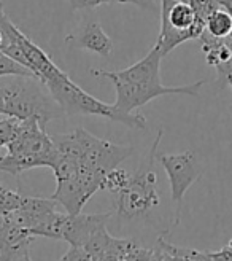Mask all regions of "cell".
<instances>
[{"instance_id":"obj_1","label":"cell","mask_w":232,"mask_h":261,"mask_svg":"<svg viewBox=\"0 0 232 261\" xmlns=\"http://www.w3.org/2000/svg\"><path fill=\"white\" fill-rule=\"evenodd\" d=\"M162 55L159 48L154 45L148 55L135 62L131 67L118 72H108L100 69H91L89 73L99 80H110L116 89V102L113 106L126 113H132L138 107H143L150 100L169 96V94H185L197 97L205 80L185 85V86H164L161 83V61Z\"/></svg>"},{"instance_id":"obj_2","label":"cell","mask_w":232,"mask_h":261,"mask_svg":"<svg viewBox=\"0 0 232 261\" xmlns=\"http://www.w3.org/2000/svg\"><path fill=\"white\" fill-rule=\"evenodd\" d=\"M43 85L48 88V93L53 96L66 115H94L110 121L121 123L129 129H147V118L143 115L126 113L118 110L114 106L96 99L76 83H73L66 72H57L54 76L48 78Z\"/></svg>"},{"instance_id":"obj_3","label":"cell","mask_w":232,"mask_h":261,"mask_svg":"<svg viewBox=\"0 0 232 261\" xmlns=\"http://www.w3.org/2000/svg\"><path fill=\"white\" fill-rule=\"evenodd\" d=\"M42 82L37 78L18 76V80L4 85L5 89V116L18 120H37L42 127L51 120L61 118L64 110L51 94L40 89Z\"/></svg>"},{"instance_id":"obj_4","label":"cell","mask_w":232,"mask_h":261,"mask_svg":"<svg viewBox=\"0 0 232 261\" xmlns=\"http://www.w3.org/2000/svg\"><path fill=\"white\" fill-rule=\"evenodd\" d=\"M162 134L164 129H159L145 163L132 175L129 185L121 193L114 194L116 214L121 218L131 220L135 217L148 215L161 202L159 191H158V175L153 167H154V160L158 156V147L162 139Z\"/></svg>"},{"instance_id":"obj_5","label":"cell","mask_w":232,"mask_h":261,"mask_svg":"<svg viewBox=\"0 0 232 261\" xmlns=\"http://www.w3.org/2000/svg\"><path fill=\"white\" fill-rule=\"evenodd\" d=\"M205 19L199 18L191 4L183 0H161V29L156 46L165 58L173 48L188 40H199Z\"/></svg>"},{"instance_id":"obj_6","label":"cell","mask_w":232,"mask_h":261,"mask_svg":"<svg viewBox=\"0 0 232 261\" xmlns=\"http://www.w3.org/2000/svg\"><path fill=\"white\" fill-rule=\"evenodd\" d=\"M0 29H2L5 38L2 46H0V51H4L7 56L32 70L37 80L45 83L48 78L61 72V69L51 61L45 51L10 21L2 2H0Z\"/></svg>"},{"instance_id":"obj_7","label":"cell","mask_w":232,"mask_h":261,"mask_svg":"<svg viewBox=\"0 0 232 261\" xmlns=\"http://www.w3.org/2000/svg\"><path fill=\"white\" fill-rule=\"evenodd\" d=\"M158 161L164 167V171L169 177L170 184V196L172 202L175 204V220L173 225L180 223V214H182V204L186 191L192 184L202 177L204 174V166L199 160L196 151H183V153H158Z\"/></svg>"},{"instance_id":"obj_8","label":"cell","mask_w":232,"mask_h":261,"mask_svg":"<svg viewBox=\"0 0 232 261\" xmlns=\"http://www.w3.org/2000/svg\"><path fill=\"white\" fill-rule=\"evenodd\" d=\"M75 134L81 148L80 161L102 175H105L111 169L118 167L124 160L131 158L134 154L132 147L116 145L110 140L99 139L83 127H76Z\"/></svg>"},{"instance_id":"obj_9","label":"cell","mask_w":232,"mask_h":261,"mask_svg":"<svg viewBox=\"0 0 232 261\" xmlns=\"http://www.w3.org/2000/svg\"><path fill=\"white\" fill-rule=\"evenodd\" d=\"M111 214H76V215H66L62 231V241L69 242L73 247H84L86 242L93 234L102 228L107 226V221L110 220Z\"/></svg>"},{"instance_id":"obj_10","label":"cell","mask_w":232,"mask_h":261,"mask_svg":"<svg viewBox=\"0 0 232 261\" xmlns=\"http://www.w3.org/2000/svg\"><path fill=\"white\" fill-rule=\"evenodd\" d=\"M199 40L202 51L205 53V61L216 69L218 83L221 85V88L226 86L232 73V49L226 38H215L207 31H204Z\"/></svg>"},{"instance_id":"obj_11","label":"cell","mask_w":232,"mask_h":261,"mask_svg":"<svg viewBox=\"0 0 232 261\" xmlns=\"http://www.w3.org/2000/svg\"><path fill=\"white\" fill-rule=\"evenodd\" d=\"M66 43L75 48L88 49L91 53H96L104 58H110L113 51L111 38L102 29V25L99 22H88L78 34L67 35Z\"/></svg>"},{"instance_id":"obj_12","label":"cell","mask_w":232,"mask_h":261,"mask_svg":"<svg viewBox=\"0 0 232 261\" xmlns=\"http://www.w3.org/2000/svg\"><path fill=\"white\" fill-rule=\"evenodd\" d=\"M56 191L51 196V199H54L57 204H61L66 212L70 215H76L81 212V208L84 207V204L91 199L89 196L84 193L83 187L80 185L78 175L75 178H69V180H61L56 181Z\"/></svg>"},{"instance_id":"obj_13","label":"cell","mask_w":232,"mask_h":261,"mask_svg":"<svg viewBox=\"0 0 232 261\" xmlns=\"http://www.w3.org/2000/svg\"><path fill=\"white\" fill-rule=\"evenodd\" d=\"M34 167H49V161L46 158H42V156L13 154V153L0 156V172H7L18 177L22 172Z\"/></svg>"},{"instance_id":"obj_14","label":"cell","mask_w":232,"mask_h":261,"mask_svg":"<svg viewBox=\"0 0 232 261\" xmlns=\"http://www.w3.org/2000/svg\"><path fill=\"white\" fill-rule=\"evenodd\" d=\"M205 31L215 38H227L232 31V15L223 7L216 8L205 19Z\"/></svg>"},{"instance_id":"obj_15","label":"cell","mask_w":232,"mask_h":261,"mask_svg":"<svg viewBox=\"0 0 232 261\" xmlns=\"http://www.w3.org/2000/svg\"><path fill=\"white\" fill-rule=\"evenodd\" d=\"M158 247L169 255L173 261H212L207 252H199L185 247H177L170 242H167L162 236L158 239Z\"/></svg>"},{"instance_id":"obj_16","label":"cell","mask_w":232,"mask_h":261,"mask_svg":"<svg viewBox=\"0 0 232 261\" xmlns=\"http://www.w3.org/2000/svg\"><path fill=\"white\" fill-rule=\"evenodd\" d=\"M131 178H132V175L129 174L127 171L120 169V167H114V169H111V171H108L105 174L104 180H102L100 190L113 193V194H118L129 185Z\"/></svg>"},{"instance_id":"obj_17","label":"cell","mask_w":232,"mask_h":261,"mask_svg":"<svg viewBox=\"0 0 232 261\" xmlns=\"http://www.w3.org/2000/svg\"><path fill=\"white\" fill-rule=\"evenodd\" d=\"M22 127V120L7 116V118L0 120V148L7 147L11 140H15L19 130Z\"/></svg>"},{"instance_id":"obj_18","label":"cell","mask_w":232,"mask_h":261,"mask_svg":"<svg viewBox=\"0 0 232 261\" xmlns=\"http://www.w3.org/2000/svg\"><path fill=\"white\" fill-rule=\"evenodd\" d=\"M22 199H24V194L11 191L0 184V214L2 215H7L13 211H16V208H19L22 204Z\"/></svg>"},{"instance_id":"obj_19","label":"cell","mask_w":232,"mask_h":261,"mask_svg":"<svg viewBox=\"0 0 232 261\" xmlns=\"http://www.w3.org/2000/svg\"><path fill=\"white\" fill-rule=\"evenodd\" d=\"M59 261H93L91 255H89L83 247H73L70 245L69 252L64 255Z\"/></svg>"},{"instance_id":"obj_20","label":"cell","mask_w":232,"mask_h":261,"mask_svg":"<svg viewBox=\"0 0 232 261\" xmlns=\"http://www.w3.org/2000/svg\"><path fill=\"white\" fill-rule=\"evenodd\" d=\"M209 256L213 261H232V239L227 245H224L218 252H209Z\"/></svg>"},{"instance_id":"obj_21","label":"cell","mask_w":232,"mask_h":261,"mask_svg":"<svg viewBox=\"0 0 232 261\" xmlns=\"http://www.w3.org/2000/svg\"><path fill=\"white\" fill-rule=\"evenodd\" d=\"M105 4H132L143 10H156L153 0H105Z\"/></svg>"},{"instance_id":"obj_22","label":"cell","mask_w":232,"mask_h":261,"mask_svg":"<svg viewBox=\"0 0 232 261\" xmlns=\"http://www.w3.org/2000/svg\"><path fill=\"white\" fill-rule=\"evenodd\" d=\"M69 4L73 10H83V8H96L99 5H104L105 0H69Z\"/></svg>"},{"instance_id":"obj_23","label":"cell","mask_w":232,"mask_h":261,"mask_svg":"<svg viewBox=\"0 0 232 261\" xmlns=\"http://www.w3.org/2000/svg\"><path fill=\"white\" fill-rule=\"evenodd\" d=\"M0 261H16L13 252L2 242H0Z\"/></svg>"},{"instance_id":"obj_24","label":"cell","mask_w":232,"mask_h":261,"mask_svg":"<svg viewBox=\"0 0 232 261\" xmlns=\"http://www.w3.org/2000/svg\"><path fill=\"white\" fill-rule=\"evenodd\" d=\"M5 116V89L4 85H0V116Z\"/></svg>"},{"instance_id":"obj_25","label":"cell","mask_w":232,"mask_h":261,"mask_svg":"<svg viewBox=\"0 0 232 261\" xmlns=\"http://www.w3.org/2000/svg\"><path fill=\"white\" fill-rule=\"evenodd\" d=\"M226 42H227V45L230 46V49H232V42L229 40V38H226ZM229 86H230V89H232V73H230V76H229V83H227Z\"/></svg>"},{"instance_id":"obj_26","label":"cell","mask_w":232,"mask_h":261,"mask_svg":"<svg viewBox=\"0 0 232 261\" xmlns=\"http://www.w3.org/2000/svg\"><path fill=\"white\" fill-rule=\"evenodd\" d=\"M18 261H32V259H31L29 253H25V255H24V256H22L21 259H18Z\"/></svg>"},{"instance_id":"obj_27","label":"cell","mask_w":232,"mask_h":261,"mask_svg":"<svg viewBox=\"0 0 232 261\" xmlns=\"http://www.w3.org/2000/svg\"><path fill=\"white\" fill-rule=\"evenodd\" d=\"M4 40H5V38H4V32H2V29H0V46H2Z\"/></svg>"},{"instance_id":"obj_28","label":"cell","mask_w":232,"mask_h":261,"mask_svg":"<svg viewBox=\"0 0 232 261\" xmlns=\"http://www.w3.org/2000/svg\"><path fill=\"white\" fill-rule=\"evenodd\" d=\"M227 38H229V40H230V42H232V31H230V32H229V35H227Z\"/></svg>"}]
</instances>
